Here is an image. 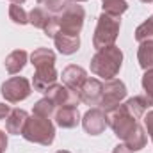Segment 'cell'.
<instances>
[{
  "label": "cell",
  "instance_id": "cell-1",
  "mask_svg": "<svg viewBox=\"0 0 153 153\" xmlns=\"http://www.w3.org/2000/svg\"><path fill=\"white\" fill-rule=\"evenodd\" d=\"M121 66H123V52L116 45L96 50V53L91 57V71L103 80L116 78Z\"/></svg>",
  "mask_w": 153,
  "mask_h": 153
},
{
  "label": "cell",
  "instance_id": "cell-2",
  "mask_svg": "<svg viewBox=\"0 0 153 153\" xmlns=\"http://www.w3.org/2000/svg\"><path fill=\"white\" fill-rule=\"evenodd\" d=\"M22 135L29 143H36V144H41V146H50L55 139V126H53L52 119L32 114L29 116Z\"/></svg>",
  "mask_w": 153,
  "mask_h": 153
},
{
  "label": "cell",
  "instance_id": "cell-3",
  "mask_svg": "<svg viewBox=\"0 0 153 153\" xmlns=\"http://www.w3.org/2000/svg\"><path fill=\"white\" fill-rule=\"evenodd\" d=\"M119 29H121L119 18L102 13L98 16V22H96V29H94V36H93V46L96 50H102L105 46H112L117 39Z\"/></svg>",
  "mask_w": 153,
  "mask_h": 153
},
{
  "label": "cell",
  "instance_id": "cell-4",
  "mask_svg": "<svg viewBox=\"0 0 153 153\" xmlns=\"http://www.w3.org/2000/svg\"><path fill=\"white\" fill-rule=\"evenodd\" d=\"M84 20H85L84 7L76 2H68V5L61 13H57V22H59V29H61L59 32L78 36L84 27Z\"/></svg>",
  "mask_w": 153,
  "mask_h": 153
},
{
  "label": "cell",
  "instance_id": "cell-5",
  "mask_svg": "<svg viewBox=\"0 0 153 153\" xmlns=\"http://www.w3.org/2000/svg\"><path fill=\"white\" fill-rule=\"evenodd\" d=\"M105 116H107V125L112 128L114 135L117 139H121V141H125V137L139 125V121L134 116L126 112V109L123 107V103H119L117 107L107 111Z\"/></svg>",
  "mask_w": 153,
  "mask_h": 153
},
{
  "label": "cell",
  "instance_id": "cell-6",
  "mask_svg": "<svg viewBox=\"0 0 153 153\" xmlns=\"http://www.w3.org/2000/svg\"><path fill=\"white\" fill-rule=\"evenodd\" d=\"M0 93L5 98V102H9V103H20V102H23L25 98L30 96L32 85H30V82L25 76H11V78H7L2 84Z\"/></svg>",
  "mask_w": 153,
  "mask_h": 153
},
{
  "label": "cell",
  "instance_id": "cell-7",
  "mask_svg": "<svg viewBox=\"0 0 153 153\" xmlns=\"http://www.w3.org/2000/svg\"><path fill=\"white\" fill-rule=\"evenodd\" d=\"M126 98V85L117 80L111 78L103 82V93H102V102H100V109H103L105 112L117 107L123 100Z\"/></svg>",
  "mask_w": 153,
  "mask_h": 153
},
{
  "label": "cell",
  "instance_id": "cell-8",
  "mask_svg": "<svg viewBox=\"0 0 153 153\" xmlns=\"http://www.w3.org/2000/svg\"><path fill=\"white\" fill-rule=\"evenodd\" d=\"M45 96L48 100H52L57 107H76L80 103L78 93L66 87L64 84H53L52 87H48L45 91Z\"/></svg>",
  "mask_w": 153,
  "mask_h": 153
},
{
  "label": "cell",
  "instance_id": "cell-9",
  "mask_svg": "<svg viewBox=\"0 0 153 153\" xmlns=\"http://www.w3.org/2000/svg\"><path fill=\"white\" fill-rule=\"evenodd\" d=\"M102 93H103V82H100L94 76H87L82 87L78 89L80 102L85 105H93V107H100Z\"/></svg>",
  "mask_w": 153,
  "mask_h": 153
},
{
  "label": "cell",
  "instance_id": "cell-10",
  "mask_svg": "<svg viewBox=\"0 0 153 153\" xmlns=\"http://www.w3.org/2000/svg\"><path fill=\"white\" fill-rule=\"evenodd\" d=\"M82 126L84 130L89 134V135H100L105 132L107 128V116H105V111L100 109V107H93L89 109L84 117H82Z\"/></svg>",
  "mask_w": 153,
  "mask_h": 153
},
{
  "label": "cell",
  "instance_id": "cell-11",
  "mask_svg": "<svg viewBox=\"0 0 153 153\" xmlns=\"http://www.w3.org/2000/svg\"><path fill=\"white\" fill-rule=\"evenodd\" d=\"M62 84L66 85V87H70V89H73L78 93V89L82 87V84L85 82V78H87V71L82 68V66H76V64H70V66H66L64 70H62Z\"/></svg>",
  "mask_w": 153,
  "mask_h": 153
},
{
  "label": "cell",
  "instance_id": "cell-12",
  "mask_svg": "<svg viewBox=\"0 0 153 153\" xmlns=\"http://www.w3.org/2000/svg\"><path fill=\"white\" fill-rule=\"evenodd\" d=\"M53 84H57V71H55V66H50V68H38L34 78H32V85H34V91L38 93H45L48 87H52Z\"/></svg>",
  "mask_w": 153,
  "mask_h": 153
},
{
  "label": "cell",
  "instance_id": "cell-13",
  "mask_svg": "<svg viewBox=\"0 0 153 153\" xmlns=\"http://www.w3.org/2000/svg\"><path fill=\"white\" fill-rule=\"evenodd\" d=\"M55 48L62 53V55H73L80 48V36H73V34H64V32H57L55 38Z\"/></svg>",
  "mask_w": 153,
  "mask_h": 153
},
{
  "label": "cell",
  "instance_id": "cell-14",
  "mask_svg": "<svg viewBox=\"0 0 153 153\" xmlns=\"http://www.w3.org/2000/svg\"><path fill=\"white\" fill-rule=\"evenodd\" d=\"M80 121L82 119L76 107H59L55 111V123L61 128H75Z\"/></svg>",
  "mask_w": 153,
  "mask_h": 153
},
{
  "label": "cell",
  "instance_id": "cell-15",
  "mask_svg": "<svg viewBox=\"0 0 153 153\" xmlns=\"http://www.w3.org/2000/svg\"><path fill=\"white\" fill-rule=\"evenodd\" d=\"M29 119V114L23 111V109H13L9 116L5 117V130L7 134H13V135H20L23 132V126Z\"/></svg>",
  "mask_w": 153,
  "mask_h": 153
},
{
  "label": "cell",
  "instance_id": "cell-16",
  "mask_svg": "<svg viewBox=\"0 0 153 153\" xmlns=\"http://www.w3.org/2000/svg\"><path fill=\"white\" fill-rule=\"evenodd\" d=\"M27 59H29V53H27L25 50H14V52H11V53L5 57V61H4V64H5V71L11 73V75L20 73V71L25 68Z\"/></svg>",
  "mask_w": 153,
  "mask_h": 153
},
{
  "label": "cell",
  "instance_id": "cell-17",
  "mask_svg": "<svg viewBox=\"0 0 153 153\" xmlns=\"http://www.w3.org/2000/svg\"><path fill=\"white\" fill-rule=\"evenodd\" d=\"M30 62L32 66L38 70V68H50V66H55V53L50 50V48H45V46H39L36 48L32 53H30Z\"/></svg>",
  "mask_w": 153,
  "mask_h": 153
},
{
  "label": "cell",
  "instance_id": "cell-18",
  "mask_svg": "<svg viewBox=\"0 0 153 153\" xmlns=\"http://www.w3.org/2000/svg\"><path fill=\"white\" fill-rule=\"evenodd\" d=\"M148 143V137H146V132L141 125H137L126 137H125V146L130 148L132 152H141Z\"/></svg>",
  "mask_w": 153,
  "mask_h": 153
},
{
  "label": "cell",
  "instance_id": "cell-19",
  "mask_svg": "<svg viewBox=\"0 0 153 153\" xmlns=\"http://www.w3.org/2000/svg\"><path fill=\"white\" fill-rule=\"evenodd\" d=\"M137 61H139V66H141L144 71L153 70V39L143 41V43L139 45Z\"/></svg>",
  "mask_w": 153,
  "mask_h": 153
},
{
  "label": "cell",
  "instance_id": "cell-20",
  "mask_svg": "<svg viewBox=\"0 0 153 153\" xmlns=\"http://www.w3.org/2000/svg\"><path fill=\"white\" fill-rule=\"evenodd\" d=\"M123 107L126 109V112L128 114H132L137 121L143 117V116L146 114V111H148V102H146V98L144 96H134V98H128L125 103H123Z\"/></svg>",
  "mask_w": 153,
  "mask_h": 153
},
{
  "label": "cell",
  "instance_id": "cell-21",
  "mask_svg": "<svg viewBox=\"0 0 153 153\" xmlns=\"http://www.w3.org/2000/svg\"><path fill=\"white\" fill-rule=\"evenodd\" d=\"M50 18H52V13L46 11L43 5L34 7V9L29 13V23L34 25V27H38V29H41V30L46 27V23L50 22Z\"/></svg>",
  "mask_w": 153,
  "mask_h": 153
},
{
  "label": "cell",
  "instance_id": "cell-22",
  "mask_svg": "<svg viewBox=\"0 0 153 153\" xmlns=\"http://www.w3.org/2000/svg\"><path fill=\"white\" fill-rule=\"evenodd\" d=\"M55 111H57V105L52 102V100H48L46 96L45 98H41L39 102H36V105H34V109H32V114L39 116V117H52V116H55Z\"/></svg>",
  "mask_w": 153,
  "mask_h": 153
},
{
  "label": "cell",
  "instance_id": "cell-23",
  "mask_svg": "<svg viewBox=\"0 0 153 153\" xmlns=\"http://www.w3.org/2000/svg\"><path fill=\"white\" fill-rule=\"evenodd\" d=\"M102 9H103L105 14H111V16L119 18L128 9V4H126V0H105L103 5H102Z\"/></svg>",
  "mask_w": 153,
  "mask_h": 153
},
{
  "label": "cell",
  "instance_id": "cell-24",
  "mask_svg": "<svg viewBox=\"0 0 153 153\" xmlns=\"http://www.w3.org/2000/svg\"><path fill=\"white\" fill-rule=\"evenodd\" d=\"M134 38H135V41H139V43L148 41V39H153V14L135 29Z\"/></svg>",
  "mask_w": 153,
  "mask_h": 153
},
{
  "label": "cell",
  "instance_id": "cell-25",
  "mask_svg": "<svg viewBox=\"0 0 153 153\" xmlns=\"http://www.w3.org/2000/svg\"><path fill=\"white\" fill-rule=\"evenodd\" d=\"M9 18L16 25H27L29 23V14L20 4H11L9 5Z\"/></svg>",
  "mask_w": 153,
  "mask_h": 153
},
{
  "label": "cell",
  "instance_id": "cell-26",
  "mask_svg": "<svg viewBox=\"0 0 153 153\" xmlns=\"http://www.w3.org/2000/svg\"><path fill=\"white\" fill-rule=\"evenodd\" d=\"M141 84H143V89H144V98H146L148 105L152 107L153 105V70L144 71Z\"/></svg>",
  "mask_w": 153,
  "mask_h": 153
},
{
  "label": "cell",
  "instance_id": "cell-27",
  "mask_svg": "<svg viewBox=\"0 0 153 153\" xmlns=\"http://www.w3.org/2000/svg\"><path fill=\"white\" fill-rule=\"evenodd\" d=\"M143 117H144V119H143V123H144V130L148 132L150 139L153 141V111H148Z\"/></svg>",
  "mask_w": 153,
  "mask_h": 153
},
{
  "label": "cell",
  "instance_id": "cell-28",
  "mask_svg": "<svg viewBox=\"0 0 153 153\" xmlns=\"http://www.w3.org/2000/svg\"><path fill=\"white\" fill-rule=\"evenodd\" d=\"M7 150V134L4 130H0V153Z\"/></svg>",
  "mask_w": 153,
  "mask_h": 153
},
{
  "label": "cell",
  "instance_id": "cell-29",
  "mask_svg": "<svg viewBox=\"0 0 153 153\" xmlns=\"http://www.w3.org/2000/svg\"><path fill=\"white\" fill-rule=\"evenodd\" d=\"M9 112H11V107L5 105V103H0V121L5 119V117L9 116Z\"/></svg>",
  "mask_w": 153,
  "mask_h": 153
},
{
  "label": "cell",
  "instance_id": "cell-30",
  "mask_svg": "<svg viewBox=\"0 0 153 153\" xmlns=\"http://www.w3.org/2000/svg\"><path fill=\"white\" fill-rule=\"evenodd\" d=\"M112 153H134V152H132L130 148H126L125 144H117V146L114 148V152H112Z\"/></svg>",
  "mask_w": 153,
  "mask_h": 153
},
{
  "label": "cell",
  "instance_id": "cell-31",
  "mask_svg": "<svg viewBox=\"0 0 153 153\" xmlns=\"http://www.w3.org/2000/svg\"><path fill=\"white\" fill-rule=\"evenodd\" d=\"M25 0H11V4H23Z\"/></svg>",
  "mask_w": 153,
  "mask_h": 153
},
{
  "label": "cell",
  "instance_id": "cell-32",
  "mask_svg": "<svg viewBox=\"0 0 153 153\" xmlns=\"http://www.w3.org/2000/svg\"><path fill=\"white\" fill-rule=\"evenodd\" d=\"M36 2H38L39 5H45V4H46V2H48V0H36Z\"/></svg>",
  "mask_w": 153,
  "mask_h": 153
},
{
  "label": "cell",
  "instance_id": "cell-33",
  "mask_svg": "<svg viewBox=\"0 0 153 153\" xmlns=\"http://www.w3.org/2000/svg\"><path fill=\"white\" fill-rule=\"evenodd\" d=\"M55 153H70L68 150H59V152H55Z\"/></svg>",
  "mask_w": 153,
  "mask_h": 153
},
{
  "label": "cell",
  "instance_id": "cell-34",
  "mask_svg": "<svg viewBox=\"0 0 153 153\" xmlns=\"http://www.w3.org/2000/svg\"><path fill=\"white\" fill-rule=\"evenodd\" d=\"M141 2H144V4H150V2H153V0H141Z\"/></svg>",
  "mask_w": 153,
  "mask_h": 153
},
{
  "label": "cell",
  "instance_id": "cell-35",
  "mask_svg": "<svg viewBox=\"0 0 153 153\" xmlns=\"http://www.w3.org/2000/svg\"><path fill=\"white\" fill-rule=\"evenodd\" d=\"M71 2H76L78 4V2H87V0H71Z\"/></svg>",
  "mask_w": 153,
  "mask_h": 153
},
{
  "label": "cell",
  "instance_id": "cell-36",
  "mask_svg": "<svg viewBox=\"0 0 153 153\" xmlns=\"http://www.w3.org/2000/svg\"><path fill=\"white\" fill-rule=\"evenodd\" d=\"M102 2H105V0H102Z\"/></svg>",
  "mask_w": 153,
  "mask_h": 153
}]
</instances>
